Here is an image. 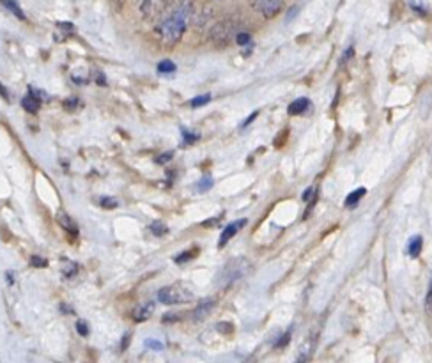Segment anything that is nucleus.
Instances as JSON below:
<instances>
[{
  "label": "nucleus",
  "instance_id": "obj_17",
  "mask_svg": "<svg viewBox=\"0 0 432 363\" xmlns=\"http://www.w3.org/2000/svg\"><path fill=\"white\" fill-rule=\"evenodd\" d=\"M175 71V64L172 61H161L158 64V73H172Z\"/></svg>",
  "mask_w": 432,
  "mask_h": 363
},
{
  "label": "nucleus",
  "instance_id": "obj_29",
  "mask_svg": "<svg viewBox=\"0 0 432 363\" xmlns=\"http://www.w3.org/2000/svg\"><path fill=\"white\" fill-rule=\"evenodd\" d=\"M314 192H315V190H314V188H308V190H307V192H305V193H303V201H305V202H310V201H312V199H314V197H315V193H314Z\"/></svg>",
  "mask_w": 432,
  "mask_h": 363
},
{
  "label": "nucleus",
  "instance_id": "obj_26",
  "mask_svg": "<svg viewBox=\"0 0 432 363\" xmlns=\"http://www.w3.org/2000/svg\"><path fill=\"white\" fill-rule=\"evenodd\" d=\"M76 329H78V333L82 335V337H87V335H89V326L85 325L84 321L76 322Z\"/></svg>",
  "mask_w": 432,
  "mask_h": 363
},
{
  "label": "nucleus",
  "instance_id": "obj_5",
  "mask_svg": "<svg viewBox=\"0 0 432 363\" xmlns=\"http://www.w3.org/2000/svg\"><path fill=\"white\" fill-rule=\"evenodd\" d=\"M252 6L264 18H273L284 8V0H252Z\"/></svg>",
  "mask_w": 432,
  "mask_h": 363
},
{
  "label": "nucleus",
  "instance_id": "obj_23",
  "mask_svg": "<svg viewBox=\"0 0 432 363\" xmlns=\"http://www.w3.org/2000/svg\"><path fill=\"white\" fill-rule=\"evenodd\" d=\"M172 158H174V152L168 151V152H165V155L158 156V158H156V163H159V165H165V163L171 162Z\"/></svg>",
  "mask_w": 432,
  "mask_h": 363
},
{
  "label": "nucleus",
  "instance_id": "obj_34",
  "mask_svg": "<svg viewBox=\"0 0 432 363\" xmlns=\"http://www.w3.org/2000/svg\"><path fill=\"white\" fill-rule=\"evenodd\" d=\"M76 105V99H68V101H64L66 108H69V106H75Z\"/></svg>",
  "mask_w": 432,
  "mask_h": 363
},
{
  "label": "nucleus",
  "instance_id": "obj_11",
  "mask_svg": "<svg viewBox=\"0 0 432 363\" xmlns=\"http://www.w3.org/2000/svg\"><path fill=\"white\" fill-rule=\"evenodd\" d=\"M57 222H59V225H61L62 229H66V231L71 232V234H76V232H78V229H76L75 222H73V220L69 218V216L66 215L64 211L57 213Z\"/></svg>",
  "mask_w": 432,
  "mask_h": 363
},
{
  "label": "nucleus",
  "instance_id": "obj_10",
  "mask_svg": "<svg viewBox=\"0 0 432 363\" xmlns=\"http://www.w3.org/2000/svg\"><path fill=\"white\" fill-rule=\"evenodd\" d=\"M22 106L27 110V112H32V114H36V112L41 108V98H38V96H34V94H29L27 98H23Z\"/></svg>",
  "mask_w": 432,
  "mask_h": 363
},
{
  "label": "nucleus",
  "instance_id": "obj_9",
  "mask_svg": "<svg viewBox=\"0 0 432 363\" xmlns=\"http://www.w3.org/2000/svg\"><path fill=\"white\" fill-rule=\"evenodd\" d=\"M308 106H310V101H308L307 98L296 99V101H292L291 105H289V114L301 115V114H305V112H307Z\"/></svg>",
  "mask_w": 432,
  "mask_h": 363
},
{
  "label": "nucleus",
  "instance_id": "obj_16",
  "mask_svg": "<svg viewBox=\"0 0 432 363\" xmlns=\"http://www.w3.org/2000/svg\"><path fill=\"white\" fill-rule=\"evenodd\" d=\"M209 101H211V96H209V94H204V96H197V98H194V99H192V103H190V105L194 106V108H199V106H204V105H208Z\"/></svg>",
  "mask_w": 432,
  "mask_h": 363
},
{
  "label": "nucleus",
  "instance_id": "obj_21",
  "mask_svg": "<svg viewBox=\"0 0 432 363\" xmlns=\"http://www.w3.org/2000/svg\"><path fill=\"white\" fill-rule=\"evenodd\" d=\"M145 348L152 349V351H161V349H164V344L158 341H152V339H147V341H145Z\"/></svg>",
  "mask_w": 432,
  "mask_h": 363
},
{
  "label": "nucleus",
  "instance_id": "obj_13",
  "mask_svg": "<svg viewBox=\"0 0 432 363\" xmlns=\"http://www.w3.org/2000/svg\"><path fill=\"white\" fill-rule=\"evenodd\" d=\"M365 193H367V190L365 188H358V190H354L353 193H349V197L345 199V208H354V206L358 204V201L363 197Z\"/></svg>",
  "mask_w": 432,
  "mask_h": 363
},
{
  "label": "nucleus",
  "instance_id": "obj_32",
  "mask_svg": "<svg viewBox=\"0 0 432 363\" xmlns=\"http://www.w3.org/2000/svg\"><path fill=\"white\" fill-rule=\"evenodd\" d=\"M287 342H289V333H285L284 337H282V341L277 344V348H282V346H285V344H287Z\"/></svg>",
  "mask_w": 432,
  "mask_h": 363
},
{
  "label": "nucleus",
  "instance_id": "obj_19",
  "mask_svg": "<svg viewBox=\"0 0 432 363\" xmlns=\"http://www.w3.org/2000/svg\"><path fill=\"white\" fill-rule=\"evenodd\" d=\"M99 204H101L103 208H106V209H114V208H117V201H115V199H108V197L99 199Z\"/></svg>",
  "mask_w": 432,
  "mask_h": 363
},
{
  "label": "nucleus",
  "instance_id": "obj_18",
  "mask_svg": "<svg viewBox=\"0 0 432 363\" xmlns=\"http://www.w3.org/2000/svg\"><path fill=\"white\" fill-rule=\"evenodd\" d=\"M250 41L252 38L247 32H238V34H236V43H238V45H248Z\"/></svg>",
  "mask_w": 432,
  "mask_h": 363
},
{
  "label": "nucleus",
  "instance_id": "obj_1",
  "mask_svg": "<svg viewBox=\"0 0 432 363\" xmlns=\"http://www.w3.org/2000/svg\"><path fill=\"white\" fill-rule=\"evenodd\" d=\"M194 0H172L167 11L156 25L159 38L168 45H174L186 32V27L194 16Z\"/></svg>",
  "mask_w": 432,
  "mask_h": 363
},
{
  "label": "nucleus",
  "instance_id": "obj_25",
  "mask_svg": "<svg viewBox=\"0 0 432 363\" xmlns=\"http://www.w3.org/2000/svg\"><path fill=\"white\" fill-rule=\"evenodd\" d=\"M31 262L36 266V268H46V266H48V262H46V259L38 257V255H32V257H31Z\"/></svg>",
  "mask_w": 432,
  "mask_h": 363
},
{
  "label": "nucleus",
  "instance_id": "obj_24",
  "mask_svg": "<svg viewBox=\"0 0 432 363\" xmlns=\"http://www.w3.org/2000/svg\"><path fill=\"white\" fill-rule=\"evenodd\" d=\"M195 254H197V252H190V254H181V255H178V257H175V262H178V264H182V262H188L190 261V259H194L195 257Z\"/></svg>",
  "mask_w": 432,
  "mask_h": 363
},
{
  "label": "nucleus",
  "instance_id": "obj_28",
  "mask_svg": "<svg viewBox=\"0 0 432 363\" xmlns=\"http://www.w3.org/2000/svg\"><path fill=\"white\" fill-rule=\"evenodd\" d=\"M129 342H131V333H124V337H122V342H121V351H126Z\"/></svg>",
  "mask_w": 432,
  "mask_h": 363
},
{
  "label": "nucleus",
  "instance_id": "obj_27",
  "mask_svg": "<svg viewBox=\"0 0 432 363\" xmlns=\"http://www.w3.org/2000/svg\"><path fill=\"white\" fill-rule=\"evenodd\" d=\"M211 186H213V179H209V178H206L204 181L199 183V190H201V192H206V190H209Z\"/></svg>",
  "mask_w": 432,
  "mask_h": 363
},
{
  "label": "nucleus",
  "instance_id": "obj_4",
  "mask_svg": "<svg viewBox=\"0 0 432 363\" xmlns=\"http://www.w3.org/2000/svg\"><path fill=\"white\" fill-rule=\"evenodd\" d=\"M172 0H144L142 2V15L147 22H156L167 11Z\"/></svg>",
  "mask_w": 432,
  "mask_h": 363
},
{
  "label": "nucleus",
  "instance_id": "obj_2",
  "mask_svg": "<svg viewBox=\"0 0 432 363\" xmlns=\"http://www.w3.org/2000/svg\"><path fill=\"white\" fill-rule=\"evenodd\" d=\"M250 269L252 266L247 259H232V261H229L227 264L224 266V269H222L220 275H218V285H220V287H227V285L245 278V276L250 273Z\"/></svg>",
  "mask_w": 432,
  "mask_h": 363
},
{
  "label": "nucleus",
  "instance_id": "obj_12",
  "mask_svg": "<svg viewBox=\"0 0 432 363\" xmlns=\"http://www.w3.org/2000/svg\"><path fill=\"white\" fill-rule=\"evenodd\" d=\"M422 243H424L422 236H413V238L410 239V243H408V254H410L411 257H418V255H420Z\"/></svg>",
  "mask_w": 432,
  "mask_h": 363
},
{
  "label": "nucleus",
  "instance_id": "obj_15",
  "mask_svg": "<svg viewBox=\"0 0 432 363\" xmlns=\"http://www.w3.org/2000/svg\"><path fill=\"white\" fill-rule=\"evenodd\" d=\"M151 232L154 236H165L168 232V229H167V225H165L164 222H154V223H151Z\"/></svg>",
  "mask_w": 432,
  "mask_h": 363
},
{
  "label": "nucleus",
  "instance_id": "obj_20",
  "mask_svg": "<svg viewBox=\"0 0 432 363\" xmlns=\"http://www.w3.org/2000/svg\"><path fill=\"white\" fill-rule=\"evenodd\" d=\"M182 135H185V144H194V142H197L199 138H201L199 133H192V131H185Z\"/></svg>",
  "mask_w": 432,
  "mask_h": 363
},
{
  "label": "nucleus",
  "instance_id": "obj_22",
  "mask_svg": "<svg viewBox=\"0 0 432 363\" xmlns=\"http://www.w3.org/2000/svg\"><path fill=\"white\" fill-rule=\"evenodd\" d=\"M425 311H427L429 315H432V282H431V287H429V292H427V299H425Z\"/></svg>",
  "mask_w": 432,
  "mask_h": 363
},
{
  "label": "nucleus",
  "instance_id": "obj_33",
  "mask_svg": "<svg viewBox=\"0 0 432 363\" xmlns=\"http://www.w3.org/2000/svg\"><path fill=\"white\" fill-rule=\"evenodd\" d=\"M255 118H257V112H255V114H252V115H250V118H248V119H247V121L243 122V124H241V126H243V128H245V126H248V124H250V122H252V121H254V119H255Z\"/></svg>",
  "mask_w": 432,
  "mask_h": 363
},
{
  "label": "nucleus",
  "instance_id": "obj_3",
  "mask_svg": "<svg viewBox=\"0 0 432 363\" xmlns=\"http://www.w3.org/2000/svg\"><path fill=\"white\" fill-rule=\"evenodd\" d=\"M192 299H194V292L182 285H167L158 291V301L165 305H179V303H188Z\"/></svg>",
  "mask_w": 432,
  "mask_h": 363
},
{
  "label": "nucleus",
  "instance_id": "obj_6",
  "mask_svg": "<svg viewBox=\"0 0 432 363\" xmlns=\"http://www.w3.org/2000/svg\"><path fill=\"white\" fill-rule=\"evenodd\" d=\"M216 301L213 298H204L201 303H199V306L194 311V314H192V318H194V321H202V319L208 318L209 314L213 312V308H215Z\"/></svg>",
  "mask_w": 432,
  "mask_h": 363
},
{
  "label": "nucleus",
  "instance_id": "obj_30",
  "mask_svg": "<svg viewBox=\"0 0 432 363\" xmlns=\"http://www.w3.org/2000/svg\"><path fill=\"white\" fill-rule=\"evenodd\" d=\"M178 319H179V315L178 314H171V312L164 315V321L165 322H175V321H178Z\"/></svg>",
  "mask_w": 432,
  "mask_h": 363
},
{
  "label": "nucleus",
  "instance_id": "obj_14",
  "mask_svg": "<svg viewBox=\"0 0 432 363\" xmlns=\"http://www.w3.org/2000/svg\"><path fill=\"white\" fill-rule=\"evenodd\" d=\"M0 2H2V6H6V8H8L9 11H11L13 15L16 16V18L25 20V15H23V11H22V9H20V6L16 4L15 0H0Z\"/></svg>",
  "mask_w": 432,
  "mask_h": 363
},
{
  "label": "nucleus",
  "instance_id": "obj_7",
  "mask_svg": "<svg viewBox=\"0 0 432 363\" xmlns=\"http://www.w3.org/2000/svg\"><path fill=\"white\" fill-rule=\"evenodd\" d=\"M245 225H247V220H245V218H243V220H238V222H236V223H231V225H229V227L225 229L224 232H222L220 246H225V245H227L229 239L234 238L236 232H238L241 227H245Z\"/></svg>",
  "mask_w": 432,
  "mask_h": 363
},
{
  "label": "nucleus",
  "instance_id": "obj_31",
  "mask_svg": "<svg viewBox=\"0 0 432 363\" xmlns=\"http://www.w3.org/2000/svg\"><path fill=\"white\" fill-rule=\"evenodd\" d=\"M216 329H220V332H224L225 335H227V333L232 332V326L231 325H216Z\"/></svg>",
  "mask_w": 432,
  "mask_h": 363
},
{
  "label": "nucleus",
  "instance_id": "obj_8",
  "mask_svg": "<svg viewBox=\"0 0 432 363\" xmlns=\"http://www.w3.org/2000/svg\"><path fill=\"white\" fill-rule=\"evenodd\" d=\"M152 311H154V306H152V303H145V305H138V306H135V311L131 312V318L135 319V321H137V322L147 321V319L151 318Z\"/></svg>",
  "mask_w": 432,
  "mask_h": 363
}]
</instances>
